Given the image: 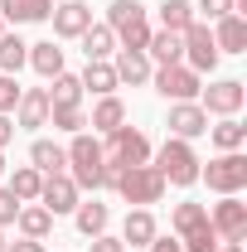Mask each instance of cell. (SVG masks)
<instances>
[{"label":"cell","mask_w":247,"mask_h":252,"mask_svg":"<svg viewBox=\"0 0 247 252\" xmlns=\"http://www.w3.org/2000/svg\"><path fill=\"white\" fill-rule=\"evenodd\" d=\"M151 83L165 102H194L199 97V73L185 68V63H165V68H151Z\"/></svg>","instance_id":"cell-6"},{"label":"cell","mask_w":247,"mask_h":252,"mask_svg":"<svg viewBox=\"0 0 247 252\" xmlns=\"http://www.w3.org/2000/svg\"><path fill=\"white\" fill-rule=\"evenodd\" d=\"M0 34H5V20H0Z\"/></svg>","instance_id":"cell-46"},{"label":"cell","mask_w":247,"mask_h":252,"mask_svg":"<svg viewBox=\"0 0 247 252\" xmlns=\"http://www.w3.org/2000/svg\"><path fill=\"white\" fill-rule=\"evenodd\" d=\"M15 219H20V199L10 189H0V228H15Z\"/></svg>","instance_id":"cell-37"},{"label":"cell","mask_w":247,"mask_h":252,"mask_svg":"<svg viewBox=\"0 0 247 252\" xmlns=\"http://www.w3.org/2000/svg\"><path fill=\"white\" fill-rule=\"evenodd\" d=\"M151 238H155L151 209H131L126 223H122V243H126V248H151Z\"/></svg>","instance_id":"cell-20"},{"label":"cell","mask_w":247,"mask_h":252,"mask_svg":"<svg viewBox=\"0 0 247 252\" xmlns=\"http://www.w3.org/2000/svg\"><path fill=\"white\" fill-rule=\"evenodd\" d=\"M49 126H54V131H68V136H78V131L88 126V112H83V107H49Z\"/></svg>","instance_id":"cell-32"},{"label":"cell","mask_w":247,"mask_h":252,"mask_svg":"<svg viewBox=\"0 0 247 252\" xmlns=\"http://www.w3.org/2000/svg\"><path fill=\"white\" fill-rule=\"evenodd\" d=\"M73 219H78V233H83V238H97V233H107V223H112V209H107V204H83V199H78V209H73Z\"/></svg>","instance_id":"cell-23"},{"label":"cell","mask_w":247,"mask_h":252,"mask_svg":"<svg viewBox=\"0 0 247 252\" xmlns=\"http://www.w3.org/2000/svg\"><path fill=\"white\" fill-rule=\"evenodd\" d=\"M88 126L93 131H117V126H126V107H122V97L112 93V97H97V107H93V117H88Z\"/></svg>","instance_id":"cell-22"},{"label":"cell","mask_w":247,"mask_h":252,"mask_svg":"<svg viewBox=\"0 0 247 252\" xmlns=\"http://www.w3.org/2000/svg\"><path fill=\"white\" fill-rule=\"evenodd\" d=\"M39 185H44V175H39L34 165H20V170L10 175V185H5V189H10L20 204H34V199H39Z\"/></svg>","instance_id":"cell-28"},{"label":"cell","mask_w":247,"mask_h":252,"mask_svg":"<svg viewBox=\"0 0 247 252\" xmlns=\"http://www.w3.org/2000/svg\"><path fill=\"white\" fill-rule=\"evenodd\" d=\"M54 15V0H0V20L10 25H39Z\"/></svg>","instance_id":"cell-16"},{"label":"cell","mask_w":247,"mask_h":252,"mask_svg":"<svg viewBox=\"0 0 247 252\" xmlns=\"http://www.w3.org/2000/svg\"><path fill=\"white\" fill-rule=\"evenodd\" d=\"M15 126H49V93L44 88H20V102H15Z\"/></svg>","instance_id":"cell-13"},{"label":"cell","mask_w":247,"mask_h":252,"mask_svg":"<svg viewBox=\"0 0 247 252\" xmlns=\"http://www.w3.org/2000/svg\"><path fill=\"white\" fill-rule=\"evenodd\" d=\"M5 252H44L39 238H20V243H5Z\"/></svg>","instance_id":"cell-41"},{"label":"cell","mask_w":247,"mask_h":252,"mask_svg":"<svg viewBox=\"0 0 247 252\" xmlns=\"http://www.w3.org/2000/svg\"><path fill=\"white\" fill-rule=\"evenodd\" d=\"M131 20H146V5L141 0H112V10H107V30H122Z\"/></svg>","instance_id":"cell-33"},{"label":"cell","mask_w":247,"mask_h":252,"mask_svg":"<svg viewBox=\"0 0 247 252\" xmlns=\"http://www.w3.org/2000/svg\"><path fill=\"white\" fill-rule=\"evenodd\" d=\"M78 194H83V189L68 180V170H59V175H44V185H39V199H34V204H44V209L59 219V214H73V209H78Z\"/></svg>","instance_id":"cell-10"},{"label":"cell","mask_w":247,"mask_h":252,"mask_svg":"<svg viewBox=\"0 0 247 252\" xmlns=\"http://www.w3.org/2000/svg\"><path fill=\"white\" fill-rule=\"evenodd\" d=\"M218 30H214V44H218V54H247V20L233 10V15H223V20H214Z\"/></svg>","instance_id":"cell-14"},{"label":"cell","mask_w":247,"mask_h":252,"mask_svg":"<svg viewBox=\"0 0 247 252\" xmlns=\"http://www.w3.org/2000/svg\"><path fill=\"white\" fill-rule=\"evenodd\" d=\"M30 165H34V170H39V175H59V170H68V151H63V146H54V141H44V136H39V141H34V146H30Z\"/></svg>","instance_id":"cell-21"},{"label":"cell","mask_w":247,"mask_h":252,"mask_svg":"<svg viewBox=\"0 0 247 252\" xmlns=\"http://www.w3.org/2000/svg\"><path fill=\"white\" fill-rule=\"evenodd\" d=\"M209 228H214L223 243H243L247 238V204L238 194H223L214 209H209Z\"/></svg>","instance_id":"cell-8"},{"label":"cell","mask_w":247,"mask_h":252,"mask_svg":"<svg viewBox=\"0 0 247 252\" xmlns=\"http://www.w3.org/2000/svg\"><path fill=\"white\" fill-rule=\"evenodd\" d=\"M117 83H131V88H141V83H151V59L141 54V49H117Z\"/></svg>","instance_id":"cell-15"},{"label":"cell","mask_w":247,"mask_h":252,"mask_svg":"<svg viewBox=\"0 0 247 252\" xmlns=\"http://www.w3.org/2000/svg\"><path fill=\"white\" fill-rule=\"evenodd\" d=\"M170 136H180V141H194V136H204L209 131V112L199 107V102H175L170 107Z\"/></svg>","instance_id":"cell-11"},{"label":"cell","mask_w":247,"mask_h":252,"mask_svg":"<svg viewBox=\"0 0 247 252\" xmlns=\"http://www.w3.org/2000/svg\"><path fill=\"white\" fill-rule=\"evenodd\" d=\"M30 68L39 78H59L63 73V49L54 39H44V44H30Z\"/></svg>","instance_id":"cell-24"},{"label":"cell","mask_w":247,"mask_h":252,"mask_svg":"<svg viewBox=\"0 0 247 252\" xmlns=\"http://www.w3.org/2000/svg\"><path fill=\"white\" fill-rule=\"evenodd\" d=\"M93 252H126V243H122V238H107V233H97V238H93Z\"/></svg>","instance_id":"cell-39"},{"label":"cell","mask_w":247,"mask_h":252,"mask_svg":"<svg viewBox=\"0 0 247 252\" xmlns=\"http://www.w3.org/2000/svg\"><path fill=\"white\" fill-rule=\"evenodd\" d=\"M204 93V112H214V117H238L247 102V88L238 83V78H218V83H209V88H199Z\"/></svg>","instance_id":"cell-9"},{"label":"cell","mask_w":247,"mask_h":252,"mask_svg":"<svg viewBox=\"0 0 247 252\" xmlns=\"http://www.w3.org/2000/svg\"><path fill=\"white\" fill-rule=\"evenodd\" d=\"M218 252H243V243H218Z\"/></svg>","instance_id":"cell-43"},{"label":"cell","mask_w":247,"mask_h":252,"mask_svg":"<svg viewBox=\"0 0 247 252\" xmlns=\"http://www.w3.org/2000/svg\"><path fill=\"white\" fill-rule=\"evenodd\" d=\"M10 141H15V122H10V117H5V112H0V151H5V146H10Z\"/></svg>","instance_id":"cell-42"},{"label":"cell","mask_w":247,"mask_h":252,"mask_svg":"<svg viewBox=\"0 0 247 252\" xmlns=\"http://www.w3.org/2000/svg\"><path fill=\"white\" fill-rule=\"evenodd\" d=\"M146 160H151V141H146V131H136V126H117V131H107V146H102V189H117L122 170L146 165Z\"/></svg>","instance_id":"cell-1"},{"label":"cell","mask_w":247,"mask_h":252,"mask_svg":"<svg viewBox=\"0 0 247 252\" xmlns=\"http://www.w3.org/2000/svg\"><path fill=\"white\" fill-rule=\"evenodd\" d=\"M155 170L165 175V185H180V189H189L194 180H199V156H194V146L189 141H180V136H165V146L155 151V160H151Z\"/></svg>","instance_id":"cell-2"},{"label":"cell","mask_w":247,"mask_h":252,"mask_svg":"<svg viewBox=\"0 0 247 252\" xmlns=\"http://www.w3.org/2000/svg\"><path fill=\"white\" fill-rule=\"evenodd\" d=\"M83 5H88V0H83Z\"/></svg>","instance_id":"cell-47"},{"label":"cell","mask_w":247,"mask_h":252,"mask_svg":"<svg viewBox=\"0 0 247 252\" xmlns=\"http://www.w3.org/2000/svg\"><path fill=\"white\" fill-rule=\"evenodd\" d=\"M68 180L78 189H102V141L78 131L68 146Z\"/></svg>","instance_id":"cell-3"},{"label":"cell","mask_w":247,"mask_h":252,"mask_svg":"<svg viewBox=\"0 0 247 252\" xmlns=\"http://www.w3.org/2000/svg\"><path fill=\"white\" fill-rule=\"evenodd\" d=\"M180 39H185V68H194L199 78L218 68V44H214V30H209L204 20H194Z\"/></svg>","instance_id":"cell-7"},{"label":"cell","mask_w":247,"mask_h":252,"mask_svg":"<svg viewBox=\"0 0 247 252\" xmlns=\"http://www.w3.org/2000/svg\"><path fill=\"white\" fill-rule=\"evenodd\" d=\"M0 175H5V151H0Z\"/></svg>","instance_id":"cell-44"},{"label":"cell","mask_w":247,"mask_h":252,"mask_svg":"<svg viewBox=\"0 0 247 252\" xmlns=\"http://www.w3.org/2000/svg\"><path fill=\"white\" fill-rule=\"evenodd\" d=\"M194 10H204L209 20H223V15H233V10H238V0H199Z\"/></svg>","instance_id":"cell-38"},{"label":"cell","mask_w":247,"mask_h":252,"mask_svg":"<svg viewBox=\"0 0 247 252\" xmlns=\"http://www.w3.org/2000/svg\"><path fill=\"white\" fill-rule=\"evenodd\" d=\"M15 102H20V83H15L10 73H0V112L10 117V112H15Z\"/></svg>","instance_id":"cell-36"},{"label":"cell","mask_w":247,"mask_h":252,"mask_svg":"<svg viewBox=\"0 0 247 252\" xmlns=\"http://www.w3.org/2000/svg\"><path fill=\"white\" fill-rule=\"evenodd\" d=\"M44 93H49V107H83V83L73 73H59L54 88H44Z\"/></svg>","instance_id":"cell-27"},{"label":"cell","mask_w":247,"mask_h":252,"mask_svg":"<svg viewBox=\"0 0 247 252\" xmlns=\"http://www.w3.org/2000/svg\"><path fill=\"white\" fill-rule=\"evenodd\" d=\"M78 39H83V54H88V59H112V54H117V34L107 30V25H88Z\"/></svg>","instance_id":"cell-25"},{"label":"cell","mask_w":247,"mask_h":252,"mask_svg":"<svg viewBox=\"0 0 247 252\" xmlns=\"http://www.w3.org/2000/svg\"><path fill=\"white\" fill-rule=\"evenodd\" d=\"M204 223H209V209H204V204H175V214H170L175 238H189V233L204 228Z\"/></svg>","instance_id":"cell-29"},{"label":"cell","mask_w":247,"mask_h":252,"mask_svg":"<svg viewBox=\"0 0 247 252\" xmlns=\"http://www.w3.org/2000/svg\"><path fill=\"white\" fill-rule=\"evenodd\" d=\"M146 59L151 63H185V39L180 34H170V30H151V44H146Z\"/></svg>","instance_id":"cell-18"},{"label":"cell","mask_w":247,"mask_h":252,"mask_svg":"<svg viewBox=\"0 0 247 252\" xmlns=\"http://www.w3.org/2000/svg\"><path fill=\"white\" fill-rule=\"evenodd\" d=\"M49 20H54V34H59V39H78V34L93 25V10H88L83 0H63V5H54Z\"/></svg>","instance_id":"cell-12"},{"label":"cell","mask_w":247,"mask_h":252,"mask_svg":"<svg viewBox=\"0 0 247 252\" xmlns=\"http://www.w3.org/2000/svg\"><path fill=\"white\" fill-rule=\"evenodd\" d=\"M209 136H214V146H218V151H243L247 126L238 122V117H223L218 126H209Z\"/></svg>","instance_id":"cell-31"},{"label":"cell","mask_w":247,"mask_h":252,"mask_svg":"<svg viewBox=\"0 0 247 252\" xmlns=\"http://www.w3.org/2000/svg\"><path fill=\"white\" fill-rule=\"evenodd\" d=\"M117 39H122V49H141L146 54V44H151V20H131V25H122V30H112Z\"/></svg>","instance_id":"cell-34"},{"label":"cell","mask_w":247,"mask_h":252,"mask_svg":"<svg viewBox=\"0 0 247 252\" xmlns=\"http://www.w3.org/2000/svg\"><path fill=\"white\" fill-rule=\"evenodd\" d=\"M199 180H209L214 194H238V189H247V156L223 151L218 160H209V170H199Z\"/></svg>","instance_id":"cell-5"},{"label":"cell","mask_w":247,"mask_h":252,"mask_svg":"<svg viewBox=\"0 0 247 252\" xmlns=\"http://www.w3.org/2000/svg\"><path fill=\"white\" fill-rule=\"evenodd\" d=\"M78 83H83V93L93 88L97 97H112L117 88H122V83H117V68H112V59H88V68H83V78H78Z\"/></svg>","instance_id":"cell-17"},{"label":"cell","mask_w":247,"mask_h":252,"mask_svg":"<svg viewBox=\"0 0 247 252\" xmlns=\"http://www.w3.org/2000/svg\"><path fill=\"white\" fill-rule=\"evenodd\" d=\"M165 175L155 170L151 160L146 165H131V170H122V180H117V194H122L126 204H136V209H146V204H160V194H165Z\"/></svg>","instance_id":"cell-4"},{"label":"cell","mask_w":247,"mask_h":252,"mask_svg":"<svg viewBox=\"0 0 247 252\" xmlns=\"http://www.w3.org/2000/svg\"><path fill=\"white\" fill-rule=\"evenodd\" d=\"M146 252H185V248H180V238H160V233H155Z\"/></svg>","instance_id":"cell-40"},{"label":"cell","mask_w":247,"mask_h":252,"mask_svg":"<svg viewBox=\"0 0 247 252\" xmlns=\"http://www.w3.org/2000/svg\"><path fill=\"white\" fill-rule=\"evenodd\" d=\"M0 252H5V233H0Z\"/></svg>","instance_id":"cell-45"},{"label":"cell","mask_w":247,"mask_h":252,"mask_svg":"<svg viewBox=\"0 0 247 252\" xmlns=\"http://www.w3.org/2000/svg\"><path fill=\"white\" fill-rule=\"evenodd\" d=\"M218 243H223V238H218L209 223H204V228H194L189 238H180V248H185V252H218Z\"/></svg>","instance_id":"cell-35"},{"label":"cell","mask_w":247,"mask_h":252,"mask_svg":"<svg viewBox=\"0 0 247 252\" xmlns=\"http://www.w3.org/2000/svg\"><path fill=\"white\" fill-rule=\"evenodd\" d=\"M25 63H30V44H25L20 34H0V73L15 78Z\"/></svg>","instance_id":"cell-26"},{"label":"cell","mask_w":247,"mask_h":252,"mask_svg":"<svg viewBox=\"0 0 247 252\" xmlns=\"http://www.w3.org/2000/svg\"><path fill=\"white\" fill-rule=\"evenodd\" d=\"M189 25H194V5H189V0H165V5H160V30L185 34Z\"/></svg>","instance_id":"cell-30"},{"label":"cell","mask_w":247,"mask_h":252,"mask_svg":"<svg viewBox=\"0 0 247 252\" xmlns=\"http://www.w3.org/2000/svg\"><path fill=\"white\" fill-rule=\"evenodd\" d=\"M15 228H20V238H49L54 233V214L44 209V204H20V219H15Z\"/></svg>","instance_id":"cell-19"}]
</instances>
